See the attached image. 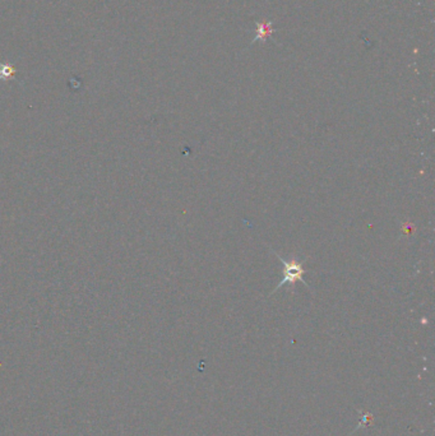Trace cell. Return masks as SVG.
Instances as JSON below:
<instances>
[{
	"mask_svg": "<svg viewBox=\"0 0 435 436\" xmlns=\"http://www.w3.org/2000/svg\"><path fill=\"white\" fill-rule=\"evenodd\" d=\"M275 254L278 259H280V261L283 264V267H285V269H283V278L281 279V282L277 285V287H276L275 291H277L281 286H282V285L288 283V282H290V283H295V282L299 281V282H302L305 286H307V285L302 281V274L305 273V269H302L300 261H296L295 259H291V260L287 261L285 260L282 256L278 255L277 253H275Z\"/></svg>",
	"mask_w": 435,
	"mask_h": 436,
	"instance_id": "cell-1",
	"label": "cell"
},
{
	"mask_svg": "<svg viewBox=\"0 0 435 436\" xmlns=\"http://www.w3.org/2000/svg\"><path fill=\"white\" fill-rule=\"evenodd\" d=\"M259 28V35L257 37V40L258 39H266L267 35H269V33H272V30H270V25H261L259 23L258 25Z\"/></svg>",
	"mask_w": 435,
	"mask_h": 436,
	"instance_id": "cell-2",
	"label": "cell"
}]
</instances>
